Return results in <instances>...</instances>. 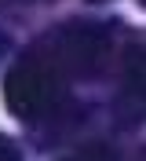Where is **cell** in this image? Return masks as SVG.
Masks as SVG:
<instances>
[{"instance_id": "cell-1", "label": "cell", "mask_w": 146, "mask_h": 161, "mask_svg": "<svg viewBox=\"0 0 146 161\" xmlns=\"http://www.w3.org/2000/svg\"><path fill=\"white\" fill-rule=\"evenodd\" d=\"M0 161H22V158H19V150H15V143L4 139V136H0Z\"/></svg>"}, {"instance_id": "cell-2", "label": "cell", "mask_w": 146, "mask_h": 161, "mask_svg": "<svg viewBox=\"0 0 146 161\" xmlns=\"http://www.w3.org/2000/svg\"><path fill=\"white\" fill-rule=\"evenodd\" d=\"M73 161H99L95 154H80V158H73Z\"/></svg>"}, {"instance_id": "cell-3", "label": "cell", "mask_w": 146, "mask_h": 161, "mask_svg": "<svg viewBox=\"0 0 146 161\" xmlns=\"http://www.w3.org/2000/svg\"><path fill=\"white\" fill-rule=\"evenodd\" d=\"M0 55H4V37H0Z\"/></svg>"}]
</instances>
